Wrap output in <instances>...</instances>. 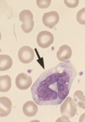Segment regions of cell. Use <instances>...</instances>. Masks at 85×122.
<instances>
[{
	"mask_svg": "<svg viewBox=\"0 0 85 122\" xmlns=\"http://www.w3.org/2000/svg\"><path fill=\"white\" fill-rule=\"evenodd\" d=\"M77 75L70 61L45 71L31 87L33 100L39 106L60 105L69 94Z\"/></svg>",
	"mask_w": 85,
	"mask_h": 122,
	"instance_id": "cell-1",
	"label": "cell"
},
{
	"mask_svg": "<svg viewBox=\"0 0 85 122\" xmlns=\"http://www.w3.org/2000/svg\"><path fill=\"white\" fill-rule=\"evenodd\" d=\"M60 110L62 117L66 120H69L76 114V105L72 98L68 97L61 105Z\"/></svg>",
	"mask_w": 85,
	"mask_h": 122,
	"instance_id": "cell-2",
	"label": "cell"
},
{
	"mask_svg": "<svg viewBox=\"0 0 85 122\" xmlns=\"http://www.w3.org/2000/svg\"><path fill=\"white\" fill-rule=\"evenodd\" d=\"M20 21L23 22L21 27L23 31L26 33H29L33 28L34 22L33 15L31 11L28 10H24L19 15Z\"/></svg>",
	"mask_w": 85,
	"mask_h": 122,
	"instance_id": "cell-3",
	"label": "cell"
},
{
	"mask_svg": "<svg viewBox=\"0 0 85 122\" xmlns=\"http://www.w3.org/2000/svg\"><path fill=\"white\" fill-rule=\"evenodd\" d=\"M37 42L39 46L45 49L50 46L54 41V37L51 33L46 30L40 32L36 38Z\"/></svg>",
	"mask_w": 85,
	"mask_h": 122,
	"instance_id": "cell-4",
	"label": "cell"
},
{
	"mask_svg": "<svg viewBox=\"0 0 85 122\" xmlns=\"http://www.w3.org/2000/svg\"><path fill=\"white\" fill-rule=\"evenodd\" d=\"M19 60L24 64H28L33 60L35 53L33 49L28 46L22 47L18 52Z\"/></svg>",
	"mask_w": 85,
	"mask_h": 122,
	"instance_id": "cell-5",
	"label": "cell"
},
{
	"mask_svg": "<svg viewBox=\"0 0 85 122\" xmlns=\"http://www.w3.org/2000/svg\"><path fill=\"white\" fill-rule=\"evenodd\" d=\"M16 85L18 88L22 90L27 89L32 84V79L31 76L26 73H21L16 77Z\"/></svg>",
	"mask_w": 85,
	"mask_h": 122,
	"instance_id": "cell-6",
	"label": "cell"
},
{
	"mask_svg": "<svg viewBox=\"0 0 85 122\" xmlns=\"http://www.w3.org/2000/svg\"><path fill=\"white\" fill-rule=\"evenodd\" d=\"M59 20V14L54 11L46 13L42 17V21L44 25L51 29L58 24Z\"/></svg>",
	"mask_w": 85,
	"mask_h": 122,
	"instance_id": "cell-7",
	"label": "cell"
},
{
	"mask_svg": "<svg viewBox=\"0 0 85 122\" xmlns=\"http://www.w3.org/2000/svg\"><path fill=\"white\" fill-rule=\"evenodd\" d=\"M0 116L4 117L7 116L12 110V103L9 99L5 97L0 98Z\"/></svg>",
	"mask_w": 85,
	"mask_h": 122,
	"instance_id": "cell-8",
	"label": "cell"
},
{
	"mask_svg": "<svg viewBox=\"0 0 85 122\" xmlns=\"http://www.w3.org/2000/svg\"><path fill=\"white\" fill-rule=\"evenodd\" d=\"M72 55V50L70 47L66 45H64L60 47L57 52V56L60 61L64 62L69 59Z\"/></svg>",
	"mask_w": 85,
	"mask_h": 122,
	"instance_id": "cell-9",
	"label": "cell"
},
{
	"mask_svg": "<svg viewBox=\"0 0 85 122\" xmlns=\"http://www.w3.org/2000/svg\"><path fill=\"white\" fill-rule=\"evenodd\" d=\"M24 114L28 117H32L36 115L38 107L36 104L32 101H28L24 104L22 108Z\"/></svg>",
	"mask_w": 85,
	"mask_h": 122,
	"instance_id": "cell-10",
	"label": "cell"
},
{
	"mask_svg": "<svg viewBox=\"0 0 85 122\" xmlns=\"http://www.w3.org/2000/svg\"><path fill=\"white\" fill-rule=\"evenodd\" d=\"M12 65V60L9 56L7 55H0V71H1L10 69Z\"/></svg>",
	"mask_w": 85,
	"mask_h": 122,
	"instance_id": "cell-11",
	"label": "cell"
},
{
	"mask_svg": "<svg viewBox=\"0 0 85 122\" xmlns=\"http://www.w3.org/2000/svg\"><path fill=\"white\" fill-rule=\"evenodd\" d=\"M11 87V78L10 76L6 75L0 77V91L7 92L10 89Z\"/></svg>",
	"mask_w": 85,
	"mask_h": 122,
	"instance_id": "cell-12",
	"label": "cell"
},
{
	"mask_svg": "<svg viewBox=\"0 0 85 122\" xmlns=\"http://www.w3.org/2000/svg\"><path fill=\"white\" fill-rule=\"evenodd\" d=\"M73 100L77 106L85 108V96L82 91L78 90L75 92Z\"/></svg>",
	"mask_w": 85,
	"mask_h": 122,
	"instance_id": "cell-13",
	"label": "cell"
},
{
	"mask_svg": "<svg viewBox=\"0 0 85 122\" xmlns=\"http://www.w3.org/2000/svg\"><path fill=\"white\" fill-rule=\"evenodd\" d=\"M85 7L80 10L77 14L76 15L77 21L81 25H85Z\"/></svg>",
	"mask_w": 85,
	"mask_h": 122,
	"instance_id": "cell-14",
	"label": "cell"
},
{
	"mask_svg": "<svg viewBox=\"0 0 85 122\" xmlns=\"http://www.w3.org/2000/svg\"><path fill=\"white\" fill-rule=\"evenodd\" d=\"M51 2V0H37L36 4L39 8L46 9L50 6Z\"/></svg>",
	"mask_w": 85,
	"mask_h": 122,
	"instance_id": "cell-15",
	"label": "cell"
},
{
	"mask_svg": "<svg viewBox=\"0 0 85 122\" xmlns=\"http://www.w3.org/2000/svg\"><path fill=\"white\" fill-rule=\"evenodd\" d=\"M64 1L66 5L70 8H74L77 7L79 2L78 0H64Z\"/></svg>",
	"mask_w": 85,
	"mask_h": 122,
	"instance_id": "cell-16",
	"label": "cell"
}]
</instances>
